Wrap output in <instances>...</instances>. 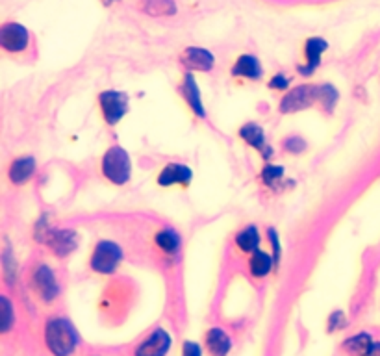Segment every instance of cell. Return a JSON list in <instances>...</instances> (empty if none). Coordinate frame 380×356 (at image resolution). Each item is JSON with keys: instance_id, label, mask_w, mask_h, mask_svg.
<instances>
[{"instance_id": "cell-1", "label": "cell", "mask_w": 380, "mask_h": 356, "mask_svg": "<svg viewBox=\"0 0 380 356\" xmlns=\"http://www.w3.org/2000/svg\"><path fill=\"white\" fill-rule=\"evenodd\" d=\"M334 101H336V91L334 88H312V86H302V88L293 89L292 93H287L286 98L282 101V106L280 110L284 113H289V111L304 110L314 102H321V104H329L332 106Z\"/></svg>"}, {"instance_id": "cell-2", "label": "cell", "mask_w": 380, "mask_h": 356, "mask_svg": "<svg viewBox=\"0 0 380 356\" xmlns=\"http://www.w3.org/2000/svg\"><path fill=\"white\" fill-rule=\"evenodd\" d=\"M78 343L69 321L52 320L46 327V345L54 356H69Z\"/></svg>"}, {"instance_id": "cell-3", "label": "cell", "mask_w": 380, "mask_h": 356, "mask_svg": "<svg viewBox=\"0 0 380 356\" xmlns=\"http://www.w3.org/2000/svg\"><path fill=\"white\" fill-rule=\"evenodd\" d=\"M102 171L113 184H125L130 178V158L120 147L110 148L102 160Z\"/></svg>"}, {"instance_id": "cell-4", "label": "cell", "mask_w": 380, "mask_h": 356, "mask_svg": "<svg viewBox=\"0 0 380 356\" xmlns=\"http://www.w3.org/2000/svg\"><path fill=\"white\" fill-rule=\"evenodd\" d=\"M120 262V249L111 241H102L95 249L91 268L98 273H113Z\"/></svg>"}, {"instance_id": "cell-5", "label": "cell", "mask_w": 380, "mask_h": 356, "mask_svg": "<svg viewBox=\"0 0 380 356\" xmlns=\"http://www.w3.org/2000/svg\"><path fill=\"white\" fill-rule=\"evenodd\" d=\"M101 106L104 119L110 125H115L117 121L126 113V97L123 93L106 91L101 95Z\"/></svg>"}, {"instance_id": "cell-6", "label": "cell", "mask_w": 380, "mask_h": 356, "mask_svg": "<svg viewBox=\"0 0 380 356\" xmlns=\"http://www.w3.org/2000/svg\"><path fill=\"white\" fill-rule=\"evenodd\" d=\"M0 45L9 52L24 51L28 45L26 28L15 23L4 24L2 30H0Z\"/></svg>"}, {"instance_id": "cell-7", "label": "cell", "mask_w": 380, "mask_h": 356, "mask_svg": "<svg viewBox=\"0 0 380 356\" xmlns=\"http://www.w3.org/2000/svg\"><path fill=\"white\" fill-rule=\"evenodd\" d=\"M171 347V338L163 329L154 330L135 351V356H165Z\"/></svg>"}, {"instance_id": "cell-8", "label": "cell", "mask_w": 380, "mask_h": 356, "mask_svg": "<svg viewBox=\"0 0 380 356\" xmlns=\"http://www.w3.org/2000/svg\"><path fill=\"white\" fill-rule=\"evenodd\" d=\"M182 63L190 71H210L213 67V56L204 49H185L182 52Z\"/></svg>"}, {"instance_id": "cell-9", "label": "cell", "mask_w": 380, "mask_h": 356, "mask_svg": "<svg viewBox=\"0 0 380 356\" xmlns=\"http://www.w3.org/2000/svg\"><path fill=\"white\" fill-rule=\"evenodd\" d=\"M34 283H36L37 292L41 293V297L46 299V301L54 299L56 293H58V284L54 280V275H52V271L46 265H41V268L37 269Z\"/></svg>"}, {"instance_id": "cell-10", "label": "cell", "mask_w": 380, "mask_h": 356, "mask_svg": "<svg viewBox=\"0 0 380 356\" xmlns=\"http://www.w3.org/2000/svg\"><path fill=\"white\" fill-rule=\"evenodd\" d=\"M48 245L56 255L65 256L76 247V234L71 230H56L48 234Z\"/></svg>"}, {"instance_id": "cell-11", "label": "cell", "mask_w": 380, "mask_h": 356, "mask_svg": "<svg viewBox=\"0 0 380 356\" xmlns=\"http://www.w3.org/2000/svg\"><path fill=\"white\" fill-rule=\"evenodd\" d=\"M206 347L212 356H227L230 351L232 343L228 334L221 329H212L206 336Z\"/></svg>"}, {"instance_id": "cell-12", "label": "cell", "mask_w": 380, "mask_h": 356, "mask_svg": "<svg viewBox=\"0 0 380 356\" xmlns=\"http://www.w3.org/2000/svg\"><path fill=\"white\" fill-rule=\"evenodd\" d=\"M190 178H191V171L188 167L180 166V163H171V166H167L165 169H163L160 178H158V182H160V185H171L176 184V182L185 184V182H190Z\"/></svg>"}, {"instance_id": "cell-13", "label": "cell", "mask_w": 380, "mask_h": 356, "mask_svg": "<svg viewBox=\"0 0 380 356\" xmlns=\"http://www.w3.org/2000/svg\"><path fill=\"white\" fill-rule=\"evenodd\" d=\"M139 9L153 17H167L176 11V6L173 0H141Z\"/></svg>"}, {"instance_id": "cell-14", "label": "cell", "mask_w": 380, "mask_h": 356, "mask_svg": "<svg viewBox=\"0 0 380 356\" xmlns=\"http://www.w3.org/2000/svg\"><path fill=\"white\" fill-rule=\"evenodd\" d=\"M324 51H327V41H323L319 37H314V39L306 43V60H308V65L302 67V73L308 74L310 71H314L317 67V63H319L321 54Z\"/></svg>"}, {"instance_id": "cell-15", "label": "cell", "mask_w": 380, "mask_h": 356, "mask_svg": "<svg viewBox=\"0 0 380 356\" xmlns=\"http://www.w3.org/2000/svg\"><path fill=\"white\" fill-rule=\"evenodd\" d=\"M232 73L240 74V76H245V78H258L262 69H260V63L255 56H241L240 60L236 61Z\"/></svg>"}, {"instance_id": "cell-16", "label": "cell", "mask_w": 380, "mask_h": 356, "mask_svg": "<svg viewBox=\"0 0 380 356\" xmlns=\"http://www.w3.org/2000/svg\"><path fill=\"white\" fill-rule=\"evenodd\" d=\"M34 167H36V163H34L32 158H21V160L14 162V166L9 169V178L15 184H23L24 180L32 176Z\"/></svg>"}, {"instance_id": "cell-17", "label": "cell", "mask_w": 380, "mask_h": 356, "mask_svg": "<svg viewBox=\"0 0 380 356\" xmlns=\"http://www.w3.org/2000/svg\"><path fill=\"white\" fill-rule=\"evenodd\" d=\"M373 340L367 334H358V336H352L345 342V351L351 352L354 356H367L373 349Z\"/></svg>"}, {"instance_id": "cell-18", "label": "cell", "mask_w": 380, "mask_h": 356, "mask_svg": "<svg viewBox=\"0 0 380 356\" xmlns=\"http://www.w3.org/2000/svg\"><path fill=\"white\" fill-rule=\"evenodd\" d=\"M271 271V258L265 253L256 250L255 256L250 258V273L255 277H265Z\"/></svg>"}, {"instance_id": "cell-19", "label": "cell", "mask_w": 380, "mask_h": 356, "mask_svg": "<svg viewBox=\"0 0 380 356\" xmlns=\"http://www.w3.org/2000/svg\"><path fill=\"white\" fill-rule=\"evenodd\" d=\"M258 243H260V236L258 230H256L255 227L245 228V230L237 236V245H240V249L245 250V253H252V250H256Z\"/></svg>"}, {"instance_id": "cell-20", "label": "cell", "mask_w": 380, "mask_h": 356, "mask_svg": "<svg viewBox=\"0 0 380 356\" xmlns=\"http://www.w3.org/2000/svg\"><path fill=\"white\" fill-rule=\"evenodd\" d=\"M241 138L245 139L247 143L256 148H264V132L258 125H245L241 128Z\"/></svg>"}, {"instance_id": "cell-21", "label": "cell", "mask_w": 380, "mask_h": 356, "mask_svg": "<svg viewBox=\"0 0 380 356\" xmlns=\"http://www.w3.org/2000/svg\"><path fill=\"white\" fill-rule=\"evenodd\" d=\"M185 95H188V101H190L191 108H193L199 116H204L202 104H200V97H199V89H197V83L191 78V74H188L185 78Z\"/></svg>"}, {"instance_id": "cell-22", "label": "cell", "mask_w": 380, "mask_h": 356, "mask_svg": "<svg viewBox=\"0 0 380 356\" xmlns=\"http://www.w3.org/2000/svg\"><path fill=\"white\" fill-rule=\"evenodd\" d=\"M156 241H158V245L162 247L163 250H167V253H175L176 247H178V236H176L175 232H171V230L160 232V234L156 236Z\"/></svg>"}, {"instance_id": "cell-23", "label": "cell", "mask_w": 380, "mask_h": 356, "mask_svg": "<svg viewBox=\"0 0 380 356\" xmlns=\"http://www.w3.org/2000/svg\"><path fill=\"white\" fill-rule=\"evenodd\" d=\"M282 175H284V171L280 169V167L267 166L264 169V180L269 182V184H271V182H274V180H278V178H280Z\"/></svg>"}, {"instance_id": "cell-24", "label": "cell", "mask_w": 380, "mask_h": 356, "mask_svg": "<svg viewBox=\"0 0 380 356\" xmlns=\"http://www.w3.org/2000/svg\"><path fill=\"white\" fill-rule=\"evenodd\" d=\"M0 302H2V310H4V325H2V329H4L6 332V330H9V327H11V315L14 314H11V305H9L6 297H2Z\"/></svg>"}, {"instance_id": "cell-25", "label": "cell", "mask_w": 380, "mask_h": 356, "mask_svg": "<svg viewBox=\"0 0 380 356\" xmlns=\"http://www.w3.org/2000/svg\"><path fill=\"white\" fill-rule=\"evenodd\" d=\"M184 356H200V347L193 342L184 343Z\"/></svg>"}, {"instance_id": "cell-26", "label": "cell", "mask_w": 380, "mask_h": 356, "mask_svg": "<svg viewBox=\"0 0 380 356\" xmlns=\"http://www.w3.org/2000/svg\"><path fill=\"white\" fill-rule=\"evenodd\" d=\"M339 323H343V314L342 312H334V315L330 317V330L338 329Z\"/></svg>"}, {"instance_id": "cell-27", "label": "cell", "mask_w": 380, "mask_h": 356, "mask_svg": "<svg viewBox=\"0 0 380 356\" xmlns=\"http://www.w3.org/2000/svg\"><path fill=\"white\" fill-rule=\"evenodd\" d=\"M287 86V80L284 78L282 74H278V76H274L273 80H271V88H278V89H284Z\"/></svg>"}, {"instance_id": "cell-28", "label": "cell", "mask_w": 380, "mask_h": 356, "mask_svg": "<svg viewBox=\"0 0 380 356\" xmlns=\"http://www.w3.org/2000/svg\"><path fill=\"white\" fill-rule=\"evenodd\" d=\"M367 356H380V343H375V345H373V349H371V352Z\"/></svg>"}]
</instances>
